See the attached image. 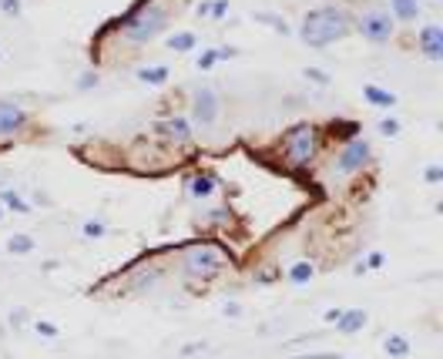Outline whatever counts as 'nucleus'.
Returning a JSON list of instances; mask_svg holds the SVG:
<instances>
[{"label": "nucleus", "instance_id": "nucleus-5", "mask_svg": "<svg viewBox=\"0 0 443 359\" xmlns=\"http://www.w3.org/2000/svg\"><path fill=\"white\" fill-rule=\"evenodd\" d=\"M222 115V98L212 84H198L191 91V125L195 128H212Z\"/></svg>", "mask_w": 443, "mask_h": 359}, {"label": "nucleus", "instance_id": "nucleus-28", "mask_svg": "<svg viewBox=\"0 0 443 359\" xmlns=\"http://www.w3.org/2000/svg\"><path fill=\"white\" fill-rule=\"evenodd\" d=\"M376 128H380L383 138H396V135H400V121H396V118H380Z\"/></svg>", "mask_w": 443, "mask_h": 359}, {"label": "nucleus", "instance_id": "nucleus-35", "mask_svg": "<svg viewBox=\"0 0 443 359\" xmlns=\"http://www.w3.org/2000/svg\"><path fill=\"white\" fill-rule=\"evenodd\" d=\"M296 359H342L340 353H303V356H296Z\"/></svg>", "mask_w": 443, "mask_h": 359}, {"label": "nucleus", "instance_id": "nucleus-11", "mask_svg": "<svg viewBox=\"0 0 443 359\" xmlns=\"http://www.w3.org/2000/svg\"><path fill=\"white\" fill-rule=\"evenodd\" d=\"M158 135L168 138V142H175V144H189L191 142V121L189 118H181V115L168 118L165 125H158Z\"/></svg>", "mask_w": 443, "mask_h": 359}, {"label": "nucleus", "instance_id": "nucleus-23", "mask_svg": "<svg viewBox=\"0 0 443 359\" xmlns=\"http://www.w3.org/2000/svg\"><path fill=\"white\" fill-rule=\"evenodd\" d=\"M81 235H84L88 242H94V239H101V235H108V225H104L101 218H88V222L81 225Z\"/></svg>", "mask_w": 443, "mask_h": 359}, {"label": "nucleus", "instance_id": "nucleus-17", "mask_svg": "<svg viewBox=\"0 0 443 359\" xmlns=\"http://www.w3.org/2000/svg\"><path fill=\"white\" fill-rule=\"evenodd\" d=\"M135 77H138L141 84H148V88H162L168 77H172V71H168V64H152V67H138Z\"/></svg>", "mask_w": 443, "mask_h": 359}, {"label": "nucleus", "instance_id": "nucleus-12", "mask_svg": "<svg viewBox=\"0 0 443 359\" xmlns=\"http://www.w3.org/2000/svg\"><path fill=\"white\" fill-rule=\"evenodd\" d=\"M366 322H369L366 309H342L340 322H336V333L356 336V333H363V329H366Z\"/></svg>", "mask_w": 443, "mask_h": 359}, {"label": "nucleus", "instance_id": "nucleus-26", "mask_svg": "<svg viewBox=\"0 0 443 359\" xmlns=\"http://www.w3.org/2000/svg\"><path fill=\"white\" fill-rule=\"evenodd\" d=\"M0 13H4V17H13V21H17V17L24 13V0H0Z\"/></svg>", "mask_w": 443, "mask_h": 359}, {"label": "nucleus", "instance_id": "nucleus-36", "mask_svg": "<svg viewBox=\"0 0 443 359\" xmlns=\"http://www.w3.org/2000/svg\"><path fill=\"white\" fill-rule=\"evenodd\" d=\"M195 13H198V17H208V13H212V0H198V4H195Z\"/></svg>", "mask_w": 443, "mask_h": 359}, {"label": "nucleus", "instance_id": "nucleus-14", "mask_svg": "<svg viewBox=\"0 0 443 359\" xmlns=\"http://www.w3.org/2000/svg\"><path fill=\"white\" fill-rule=\"evenodd\" d=\"M313 275H316V262H313V258H299V262H292L289 269H286V279H289L292 285L313 283Z\"/></svg>", "mask_w": 443, "mask_h": 359}, {"label": "nucleus", "instance_id": "nucleus-15", "mask_svg": "<svg viewBox=\"0 0 443 359\" xmlns=\"http://www.w3.org/2000/svg\"><path fill=\"white\" fill-rule=\"evenodd\" d=\"M165 47L175 54H191L198 47V34H191V30H175V34H168L165 38Z\"/></svg>", "mask_w": 443, "mask_h": 359}, {"label": "nucleus", "instance_id": "nucleus-16", "mask_svg": "<svg viewBox=\"0 0 443 359\" xmlns=\"http://www.w3.org/2000/svg\"><path fill=\"white\" fill-rule=\"evenodd\" d=\"M383 353L393 359H406L410 353H413V346H410V339L400 333H386L383 336Z\"/></svg>", "mask_w": 443, "mask_h": 359}, {"label": "nucleus", "instance_id": "nucleus-25", "mask_svg": "<svg viewBox=\"0 0 443 359\" xmlns=\"http://www.w3.org/2000/svg\"><path fill=\"white\" fill-rule=\"evenodd\" d=\"M218 64V54H215V47H205L198 57H195V67L198 71H212V67Z\"/></svg>", "mask_w": 443, "mask_h": 359}, {"label": "nucleus", "instance_id": "nucleus-39", "mask_svg": "<svg viewBox=\"0 0 443 359\" xmlns=\"http://www.w3.org/2000/svg\"><path fill=\"white\" fill-rule=\"evenodd\" d=\"M340 316H342V309H326V316H323V319L330 322V326H336V322H340Z\"/></svg>", "mask_w": 443, "mask_h": 359}, {"label": "nucleus", "instance_id": "nucleus-3", "mask_svg": "<svg viewBox=\"0 0 443 359\" xmlns=\"http://www.w3.org/2000/svg\"><path fill=\"white\" fill-rule=\"evenodd\" d=\"M353 30L363 40H369V44H390L393 34H396V21H393L386 11L373 7V11H363L359 17H356Z\"/></svg>", "mask_w": 443, "mask_h": 359}, {"label": "nucleus", "instance_id": "nucleus-40", "mask_svg": "<svg viewBox=\"0 0 443 359\" xmlns=\"http://www.w3.org/2000/svg\"><path fill=\"white\" fill-rule=\"evenodd\" d=\"M353 272H356V275H363V272H369V269H366V258H359V262H356V269H353Z\"/></svg>", "mask_w": 443, "mask_h": 359}, {"label": "nucleus", "instance_id": "nucleus-19", "mask_svg": "<svg viewBox=\"0 0 443 359\" xmlns=\"http://www.w3.org/2000/svg\"><path fill=\"white\" fill-rule=\"evenodd\" d=\"M363 98H366L373 108H396V94L376 88V84H363Z\"/></svg>", "mask_w": 443, "mask_h": 359}, {"label": "nucleus", "instance_id": "nucleus-13", "mask_svg": "<svg viewBox=\"0 0 443 359\" xmlns=\"http://www.w3.org/2000/svg\"><path fill=\"white\" fill-rule=\"evenodd\" d=\"M215 185L218 181L212 178V175H202V171H198V175H191L189 178V195L195 202H208V198L215 195Z\"/></svg>", "mask_w": 443, "mask_h": 359}, {"label": "nucleus", "instance_id": "nucleus-6", "mask_svg": "<svg viewBox=\"0 0 443 359\" xmlns=\"http://www.w3.org/2000/svg\"><path fill=\"white\" fill-rule=\"evenodd\" d=\"M369 158H373V148H369L366 138H353V142L342 144V152L336 154V165H332V171H336L340 178L356 175V171H363V168H366Z\"/></svg>", "mask_w": 443, "mask_h": 359}, {"label": "nucleus", "instance_id": "nucleus-22", "mask_svg": "<svg viewBox=\"0 0 443 359\" xmlns=\"http://www.w3.org/2000/svg\"><path fill=\"white\" fill-rule=\"evenodd\" d=\"M356 135H359V125H356V121H332V138L353 142Z\"/></svg>", "mask_w": 443, "mask_h": 359}, {"label": "nucleus", "instance_id": "nucleus-21", "mask_svg": "<svg viewBox=\"0 0 443 359\" xmlns=\"http://www.w3.org/2000/svg\"><path fill=\"white\" fill-rule=\"evenodd\" d=\"M38 249V242H34V235H27V232H13L11 239H7V252L11 256H30Z\"/></svg>", "mask_w": 443, "mask_h": 359}, {"label": "nucleus", "instance_id": "nucleus-4", "mask_svg": "<svg viewBox=\"0 0 443 359\" xmlns=\"http://www.w3.org/2000/svg\"><path fill=\"white\" fill-rule=\"evenodd\" d=\"M316 148H319V131L313 125H299V128L289 131L286 138V158H289L292 168H305L313 158H316Z\"/></svg>", "mask_w": 443, "mask_h": 359}, {"label": "nucleus", "instance_id": "nucleus-37", "mask_svg": "<svg viewBox=\"0 0 443 359\" xmlns=\"http://www.w3.org/2000/svg\"><path fill=\"white\" fill-rule=\"evenodd\" d=\"M222 312H225V316H232V319H239L242 306H239V302H225V306H222Z\"/></svg>", "mask_w": 443, "mask_h": 359}, {"label": "nucleus", "instance_id": "nucleus-8", "mask_svg": "<svg viewBox=\"0 0 443 359\" xmlns=\"http://www.w3.org/2000/svg\"><path fill=\"white\" fill-rule=\"evenodd\" d=\"M30 125L27 108H21L17 101H0V138H13V135H24Z\"/></svg>", "mask_w": 443, "mask_h": 359}, {"label": "nucleus", "instance_id": "nucleus-34", "mask_svg": "<svg viewBox=\"0 0 443 359\" xmlns=\"http://www.w3.org/2000/svg\"><path fill=\"white\" fill-rule=\"evenodd\" d=\"M383 262H386V256H383V252H369V258H366V269H380Z\"/></svg>", "mask_w": 443, "mask_h": 359}, {"label": "nucleus", "instance_id": "nucleus-43", "mask_svg": "<svg viewBox=\"0 0 443 359\" xmlns=\"http://www.w3.org/2000/svg\"><path fill=\"white\" fill-rule=\"evenodd\" d=\"M430 4H443V0H430Z\"/></svg>", "mask_w": 443, "mask_h": 359}, {"label": "nucleus", "instance_id": "nucleus-7", "mask_svg": "<svg viewBox=\"0 0 443 359\" xmlns=\"http://www.w3.org/2000/svg\"><path fill=\"white\" fill-rule=\"evenodd\" d=\"M185 269H189L191 275L208 279V275H215V272L222 269V252H218V249H208V245H195V249L185 252Z\"/></svg>", "mask_w": 443, "mask_h": 359}, {"label": "nucleus", "instance_id": "nucleus-20", "mask_svg": "<svg viewBox=\"0 0 443 359\" xmlns=\"http://www.w3.org/2000/svg\"><path fill=\"white\" fill-rule=\"evenodd\" d=\"M252 17H255V24H266L269 30H276L282 38H289L292 34V27L286 24V17H279V13H272V11H255Z\"/></svg>", "mask_w": 443, "mask_h": 359}, {"label": "nucleus", "instance_id": "nucleus-27", "mask_svg": "<svg viewBox=\"0 0 443 359\" xmlns=\"http://www.w3.org/2000/svg\"><path fill=\"white\" fill-rule=\"evenodd\" d=\"M34 329H38V336H44V339H57V336H61V329L47 319H34Z\"/></svg>", "mask_w": 443, "mask_h": 359}, {"label": "nucleus", "instance_id": "nucleus-29", "mask_svg": "<svg viewBox=\"0 0 443 359\" xmlns=\"http://www.w3.org/2000/svg\"><path fill=\"white\" fill-rule=\"evenodd\" d=\"M98 71H84V74L77 77V91H91V88H98Z\"/></svg>", "mask_w": 443, "mask_h": 359}, {"label": "nucleus", "instance_id": "nucleus-24", "mask_svg": "<svg viewBox=\"0 0 443 359\" xmlns=\"http://www.w3.org/2000/svg\"><path fill=\"white\" fill-rule=\"evenodd\" d=\"M303 77L309 81V84H316V88H330V84H332L330 71H323V67H305Z\"/></svg>", "mask_w": 443, "mask_h": 359}, {"label": "nucleus", "instance_id": "nucleus-1", "mask_svg": "<svg viewBox=\"0 0 443 359\" xmlns=\"http://www.w3.org/2000/svg\"><path fill=\"white\" fill-rule=\"evenodd\" d=\"M349 30H353V21H349V13L340 11V7H316V11H309L299 21V40H303L305 47H330V44H340L342 38H349Z\"/></svg>", "mask_w": 443, "mask_h": 359}, {"label": "nucleus", "instance_id": "nucleus-41", "mask_svg": "<svg viewBox=\"0 0 443 359\" xmlns=\"http://www.w3.org/2000/svg\"><path fill=\"white\" fill-rule=\"evenodd\" d=\"M0 222H4V205H0Z\"/></svg>", "mask_w": 443, "mask_h": 359}, {"label": "nucleus", "instance_id": "nucleus-30", "mask_svg": "<svg viewBox=\"0 0 443 359\" xmlns=\"http://www.w3.org/2000/svg\"><path fill=\"white\" fill-rule=\"evenodd\" d=\"M423 181H427V185H440V181H443V168L440 165H427V168H423Z\"/></svg>", "mask_w": 443, "mask_h": 359}, {"label": "nucleus", "instance_id": "nucleus-38", "mask_svg": "<svg viewBox=\"0 0 443 359\" xmlns=\"http://www.w3.org/2000/svg\"><path fill=\"white\" fill-rule=\"evenodd\" d=\"M198 353H205V343H189L181 349V356H198Z\"/></svg>", "mask_w": 443, "mask_h": 359}, {"label": "nucleus", "instance_id": "nucleus-18", "mask_svg": "<svg viewBox=\"0 0 443 359\" xmlns=\"http://www.w3.org/2000/svg\"><path fill=\"white\" fill-rule=\"evenodd\" d=\"M0 205L17 212V215H30V202H27L17 188H0Z\"/></svg>", "mask_w": 443, "mask_h": 359}, {"label": "nucleus", "instance_id": "nucleus-2", "mask_svg": "<svg viewBox=\"0 0 443 359\" xmlns=\"http://www.w3.org/2000/svg\"><path fill=\"white\" fill-rule=\"evenodd\" d=\"M165 27H168L165 7H162V4H145L138 13H131L125 21L121 34H125V40H131V44H152V40H158L165 34Z\"/></svg>", "mask_w": 443, "mask_h": 359}, {"label": "nucleus", "instance_id": "nucleus-10", "mask_svg": "<svg viewBox=\"0 0 443 359\" xmlns=\"http://www.w3.org/2000/svg\"><path fill=\"white\" fill-rule=\"evenodd\" d=\"M390 4V17L396 24H417L423 17V0H386Z\"/></svg>", "mask_w": 443, "mask_h": 359}, {"label": "nucleus", "instance_id": "nucleus-33", "mask_svg": "<svg viewBox=\"0 0 443 359\" xmlns=\"http://www.w3.org/2000/svg\"><path fill=\"white\" fill-rule=\"evenodd\" d=\"M24 319H27V309H13V312H11V326H13V329H21Z\"/></svg>", "mask_w": 443, "mask_h": 359}, {"label": "nucleus", "instance_id": "nucleus-31", "mask_svg": "<svg viewBox=\"0 0 443 359\" xmlns=\"http://www.w3.org/2000/svg\"><path fill=\"white\" fill-rule=\"evenodd\" d=\"M212 21H222V17H228V0H212V13H208Z\"/></svg>", "mask_w": 443, "mask_h": 359}, {"label": "nucleus", "instance_id": "nucleus-42", "mask_svg": "<svg viewBox=\"0 0 443 359\" xmlns=\"http://www.w3.org/2000/svg\"><path fill=\"white\" fill-rule=\"evenodd\" d=\"M0 61H4V47H0Z\"/></svg>", "mask_w": 443, "mask_h": 359}, {"label": "nucleus", "instance_id": "nucleus-9", "mask_svg": "<svg viewBox=\"0 0 443 359\" xmlns=\"http://www.w3.org/2000/svg\"><path fill=\"white\" fill-rule=\"evenodd\" d=\"M417 47L427 61H433V64H440L443 61V27L437 24V21H430V24H423L417 30Z\"/></svg>", "mask_w": 443, "mask_h": 359}, {"label": "nucleus", "instance_id": "nucleus-32", "mask_svg": "<svg viewBox=\"0 0 443 359\" xmlns=\"http://www.w3.org/2000/svg\"><path fill=\"white\" fill-rule=\"evenodd\" d=\"M215 54H218V61H232V57H239V47H215Z\"/></svg>", "mask_w": 443, "mask_h": 359}]
</instances>
